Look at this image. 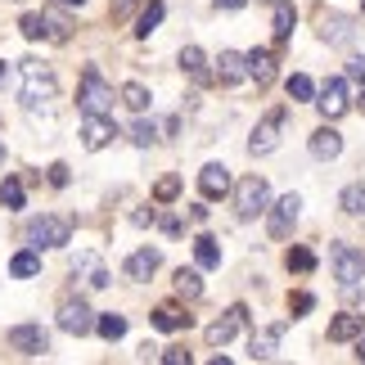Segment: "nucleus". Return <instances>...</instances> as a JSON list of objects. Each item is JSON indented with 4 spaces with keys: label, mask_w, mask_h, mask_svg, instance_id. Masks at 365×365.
<instances>
[{
    "label": "nucleus",
    "mask_w": 365,
    "mask_h": 365,
    "mask_svg": "<svg viewBox=\"0 0 365 365\" xmlns=\"http://www.w3.org/2000/svg\"><path fill=\"white\" fill-rule=\"evenodd\" d=\"M199 190H203V199H226L230 194V172L221 163H207L199 172Z\"/></svg>",
    "instance_id": "2eb2a0df"
},
{
    "label": "nucleus",
    "mask_w": 365,
    "mask_h": 365,
    "mask_svg": "<svg viewBox=\"0 0 365 365\" xmlns=\"http://www.w3.org/2000/svg\"><path fill=\"white\" fill-rule=\"evenodd\" d=\"M339 153H343V135L334 131V126H320V131H312V158L329 163V158H339Z\"/></svg>",
    "instance_id": "f3484780"
},
{
    "label": "nucleus",
    "mask_w": 365,
    "mask_h": 365,
    "mask_svg": "<svg viewBox=\"0 0 365 365\" xmlns=\"http://www.w3.org/2000/svg\"><path fill=\"white\" fill-rule=\"evenodd\" d=\"M244 77H248V54L221 50V59H217V81H221V86H240Z\"/></svg>",
    "instance_id": "4468645a"
},
{
    "label": "nucleus",
    "mask_w": 365,
    "mask_h": 365,
    "mask_svg": "<svg viewBox=\"0 0 365 365\" xmlns=\"http://www.w3.org/2000/svg\"><path fill=\"white\" fill-rule=\"evenodd\" d=\"M244 320H248V307H244V302H235V307H230V312L221 316V320H212V325H207V334H203V339L212 343V347H226V343L235 339V334H240V325H244Z\"/></svg>",
    "instance_id": "9d476101"
},
{
    "label": "nucleus",
    "mask_w": 365,
    "mask_h": 365,
    "mask_svg": "<svg viewBox=\"0 0 365 365\" xmlns=\"http://www.w3.org/2000/svg\"><path fill=\"white\" fill-rule=\"evenodd\" d=\"M235 212H240L244 221L266 217L271 212V185H266L262 176H244L240 185H235Z\"/></svg>",
    "instance_id": "f03ea898"
},
{
    "label": "nucleus",
    "mask_w": 365,
    "mask_h": 365,
    "mask_svg": "<svg viewBox=\"0 0 365 365\" xmlns=\"http://www.w3.org/2000/svg\"><path fill=\"white\" fill-rule=\"evenodd\" d=\"M356 361H365V334L356 339Z\"/></svg>",
    "instance_id": "de8ad7c7"
},
{
    "label": "nucleus",
    "mask_w": 365,
    "mask_h": 365,
    "mask_svg": "<svg viewBox=\"0 0 365 365\" xmlns=\"http://www.w3.org/2000/svg\"><path fill=\"white\" fill-rule=\"evenodd\" d=\"M77 104H81V113H113V86H108L95 68H86V73H81Z\"/></svg>",
    "instance_id": "7ed1b4c3"
},
{
    "label": "nucleus",
    "mask_w": 365,
    "mask_h": 365,
    "mask_svg": "<svg viewBox=\"0 0 365 365\" xmlns=\"http://www.w3.org/2000/svg\"><path fill=\"white\" fill-rule=\"evenodd\" d=\"M59 5H68V9H73V5H77V9H81V5H86V0H59Z\"/></svg>",
    "instance_id": "09e8293b"
},
{
    "label": "nucleus",
    "mask_w": 365,
    "mask_h": 365,
    "mask_svg": "<svg viewBox=\"0 0 365 365\" xmlns=\"http://www.w3.org/2000/svg\"><path fill=\"white\" fill-rule=\"evenodd\" d=\"M190 325V316L180 312L176 302H163V307H153V329H163V334H176V329H185Z\"/></svg>",
    "instance_id": "412c9836"
},
{
    "label": "nucleus",
    "mask_w": 365,
    "mask_h": 365,
    "mask_svg": "<svg viewBox=\"0 0 365 365\" xmlns=\"http://www.w3.org/2000/svg\"><path fill=\"white\" fill-rule=\"evenodd\" d=\"M95 329H100L108 343H118L122 334H126V316H113V312H104L100 320H95Z\"/></svg>",
    "instance_id": "473e14b6"
},
{
    "label": "nucleus",
    "mask_w": 365,
    "mask_h": 365,
    "mask_svg": "<svg viewBox=\"0 0 365 365\" xmlns=\"http://www.w3.org/2000/svg\"><path fill=\"white\" fill-rule=\"evenodd\" d=\"M284 266H289V271H298V275H312L316 271V252L312 248H289L284 252Z\"/></svg>",
    "instance_id": "cd10ccee"
},
{
    "label": "nucleus",
    "mask_w": 365,
    "mask_h": 365,
    "mask_svg": "<svg viewBox=\"0 0 365 365\" xmlns=\"http://www.w3.org/2000/svg\"><path fill=\"white\" fill-rule=\"evenodd\" d=\"M361 334H365V316L347 312V316H339L329 325V343H352V339H361Z\"/></svg>",
    "instance_id": "6ab92c4d"
},
{
    "label": "nucleus",
    "mask_w": 365,
    "mask_h": 365,
    "mask_svg": "<svg viewBox=\"0 0 365 365\" xmlns=\"http://www.w3.org/2000/svg\"><path fill=\"white\" fill-rule=\"evenodd\" d=\"M262 5H279V0H262Z\"/></svg>",
    "instance_id": "3c124183"
},
{
    "label": "nucleus",
    "mask_w": 365,
    "mask_h": 365,
    "mask_svg": "<svg viewBox=\"0 0 365 365\" xmlns=\"http://www.w3.org/2000/svg\"><path fill=\"white\" fill-rule=\"evenodd\" d=\"M248 0H217V9H244Z\"/></svg>",
    "instance_id": "49530a36"
},
{
    "label": "nucleus",
    "mask_w": 365,
    "mask_h": 365,
    "mask_svg": "<svg viewBox=\"0 0 365 365\" xmlns=\"http://www.w3.org/2000/svg\"><path fill=\"white\" fill-rule=\"evenodd\" d=\"M0 81H5V63H0Z\"/></svg>",
    "instance_id": "8fccbe9b"
},
{
    "label": "nucleus",
    "mask_w": 365,
    "mask_h": 365,
    "mask_svg": "<svg viewBox=\"0 0 365 365\" xmlns=\"http://www.w3.org/2000/svg\"><path fill=\"white\" fill-rule=\"evenodd\" d=\"M27 240L36 248H63L73 240V221L68 217H36L32 226H27Z\"/></svg>",
    "instance_id": "20e7f679"
},
{
    "label": "nucleus",
    "mask_w": 365,
    "mask_h": 365,
    "mask_svg": "<svg viewBox=\"0 0 365 365\" xmlns=\"http://www.w3.org/2000/svg\"><path fill=\"white\" fill-rule=\"evenodd\" d=\"M73 36V27H68V19L59 9H46V41H54V46H63V41Z\"/></svg>",
    "instance_id": "a878e982"
},
{
    "label": "nucleus",
    "mask_w": 365,
    "mask_h": 365,
    "mask_svg": "<svg viewBox=\"0 0 365 365\" xmlns=\"http://www.w3.org/2000/svg\"><path fill=\"white\" fill-rule=\"evenodd\" d=\"M59 329L73 334V339H86L95 329V312L81 298H68V302H59Z\"/></svg>",
    "instance_id": "423d86ee"
},
{
    "label": "nucleus",
    "mask_w": 365,
    "mask_h": 365,
    "mask_svg": "<svg viewBox=\"0 0 365 365\" xmlns=\"http://www.w3.org/2000/svg\"><path fill=\"white\" fill-rule=\"evenodd\" d=\"M289 307H293V316H307V312L316 307V298H312V293H293V298H289Z\"/></svg>",
    "instance_id": "58836bf2"
},
{
    "label": "nucleus",
    "mask_w": 365,
    "mask_h": 365,
    "mask_svg": "<svg viewBox=\"0 0 365 365\" xmlns=\"http://www.w3.org/2000/svg\"><path fill=\"white\" fill-rule=\"evenodd\" d=\"M158 226H163L167 235H180V221H176V217H163V221H158Z\"/></svg>",
    "instance_id": "c03bdc74"
},
{
    "label": "nucleus",
    "mask_w": 365,
    "mask_h": 365,
    "mask_svg": "<svg viewBox=\"0 0 365 365\" xmlns=\"http://www.w3.org/2000/svg\"><path fill=\"white\" fill-rule=\"evenodd\" d=\"M0 203L5 207H23V180H5V185H0Z\"/></svg>",
    "instance_id": "4c0bfd02"
},
{
    "label": "nucleus",
    "mask_w": 365,
    "mask_h": 365,
    "mask_svg": "<svg viewBox=\"0 0 365 365\" xmlns=\"http://www.w3.org/2000/svg\"><path fill=\"white\" fill-rule=\"evenodd\" d=\"M329 262H334V275L343 279V289H356L365 279V252H356L352 244H334Z\"/></svg>",
    "instance_id": "39448f33"
},
{
    "label": "nucleus",
    "mask_w": 365,
    "mask_h": 365,
    "mask_svg": "<svg viewBox=\"0 0 365 365\" xmlns=\"http://www.w3.org/2000/svg\"><path fill=\"white\" fill-rule=\"evenodd\" d=\"M248 77L257 81V86H271L275 81V54L271 50H252L248 54Z\"/></svg>",
    "instance_id": "aec40b11"
},
{
    "label": "nucleus",
    "mask_w": 365,
    "mask_h": 365,
    "mask_svg": "<svg viewBox=\"0 0 365 365\" xmlns=\"http://www.w3.org/2000/svg\"><path fill=\"white\" fill-rule=\"evenodd\" d=\"M158 23H163V0H149L145 14H140V23H135V36H149V32H158Z\"/></svg>",
    "instance_id": "7c9ffc66"
},
{
    "label": "nucleus",
    "mask_w": 365,
    "mask_h": 365,
    "mask_svg": "<svg viewBox=\"0 0 365 365\" xmlns=\"http://www.w3.org/2000/svg\"><path fill=\"white\" fill-rule=\"evenodd\" d=\"M361 108H365V91H361Z\"/></svg>",
    "instance_id": "864d4df0"
},
{
    "label": "nucleus",
    "mask_w": 365,
    "mask_h": 365,
    "mask_svg": "<svg viewBox=\"0 0 365 365\" xmlns=\"http://www.w3.org/2000/svg\"><path fill=\"white\" fill-rule=\"evenodd\" d=\"M347 77H352V81H365V59H361V54H352V59H347Z\"/></svg>",
    "instance_id": "a19ab883"
},
{
    "label": "nucleus",
    "mask_w": 365,
    "mask_h": 365,
    "mask_svg": "<svg viewBox=\"0 0 365 365\" xmlns=\"http://www.w3.org/2000/svg\"><path fill=\"white\" fill-rule=\"evenodd\" d=\"M180 194V176H163L158 185H153V203H172Z\"/></svg>",
    "instance_id": "c9c22d12"
},
{
    "label": "nucleus",
    "mask_w": 365,
    "mask_h": 365,
    "mask_svg": "<svg viewBox=\"0 0 365 365\" xmlns=\"http://www.w3.org/2000/svg\"><path fill=\"white\" fill-rule=\"evenodd\" d=\"M279 126H284V108H271V113L257 122L252 140H248V153H252V158H262V153H271L279 145Z\"/></svg>",
    "instance_id": "1a4fd4ad"
},
{
    "label": "nucleus",
    "mask_w": 365,
    "mask_h": 365,
    "mask_svg": "<svg viewBox=\"0 0 365 365\" xmlns=\"http://www.w3.org/2000/svg\"><path fill=\"white\" fill-rule=\"evenodd\" d=\"M118 95H122V104L131 108V113H145V108H149V91L140 86V81H126V86H122Z\"/></svg>",
    "instance_id": "bb28decb"
},
{
    "label": "nucleus",
    "mask_w": 365,
    "mask_h": 365,
    "mask_svg": "<svg viewBox=\"0 0 365 365\" xmlns=\"http://www.w3.org/2000/svg\"><path fill=\"white\" fill-rule=\"evenodd\" d=\"M203 63H207V59H203L199 46H185V50H180V73H185L190 81H199V86L207 81V68H203Z\"/></svg>",
    "instance_id": "4be33fe9"
},
{
    "label": "nucleus",
    "mask_w": 365,
    "mask_h": 365,
    "mask_svg": "<svg viewBox=\"0 0 365 365\" xmlns=\"http://www.w3.org/2000/svg\"><path fill=\"white\" fill-rule=\"evenodd\" d=\"M279 339H284V325L257 329V334H252V343H248V356H252V361H271L275 347H279Z\"/></svg>",
    "instance_id": "a211bd4d"
},
{
    "label": "nucleus",
    "mask_w": 365,
    "mask_h": 365,
    "mask_svg": "<svg viewBox=\"0 0 365 365\" xmlns=\"http://www.w3.org/2000/svg\"><path fill=\"white\" fill-rule=\"evenodd\" d=\"M50 185H54V190L68 185V163H54V167H50Z\"/></svg>",
    "instance_id": "ea45409f"
},
{
    "label": "nucleus",
    "mask_w": 365,
    "mask_h": 365,
    "mask_svg": "<svg viewBox=\"0 0 365 365\" xmlns=\"http://www.w3.org/2000/svg\"><path fill=\"white\" fill-rule=\"evenodd\" d=\"M131 140H135V145H140V149H149V145H153V140H158V126H153V122H145V118H140V122L131 126Z\"/></svg>",
    "instance_id": "e433bc0d"
},
{
    "label": "nucleus",
    "mask_w": 365,
    "mask_h": 365,
    "mask_svg": "<svg viewBox=\"0 0 365 365\" xmlns=\"http://www.w3.org/2000/svg\"><path fill=\"white\" fill-rule=\"evenodd\" d=\"M19 73H23V86H19L23 104H46V100H54V95H59V81H54V73H50L46 63L23 59V63H19Z\"/></svg>",
    "instance_id": "f257e3e1"
},
{
    "label": "nucleus",
    "mask_w": 365,
    "mask_h": 365,
    "mask_svg": "<svg viewBox=\"0 0 365 365\" xmlns=\"http://www.w3.org/2000/svg\"><path fill=\"white\" fill-rule=\"evenodd\" d=\"M118 140V126H113V118L108 113H86V122H81V145H86L91 153H100V149H108Z\"/></svg>",
    "instance_id": "0eeeda50"
},
{
    "label": "nucleus",
    "mask_w": 365,
    "mask_h": 365,
    "mask_svg": "<svg viewBox=\"0 0 365 365\" xmlns=\"http://www.w3.org/2000/svg\"><path fill=\"white\" fill-rule=\"evenodd\" d=\"M339 207H343L347 217H365V185H347L339 194Z\"/></svg>",
    "instance_id": "c85d7f7f"
},
{
    "label": "nucleus",
    "mask_w": 365,
    "mask_h": 365,
    "mask_svg": "<svg viewBox=\"0 0 365 365\" xmlns=\"http://www.w3.org/2000/svg\"><path fill=\"white\" fill-rule=\"evenodd\" d=\"M289 32H293V5L279 0V5H275V46H284Z\"/></svg>",
    "instance_id": "2f4dec72"
},
{
    "label": "nucleus",
    "mask_w": 365,
    "mask_h": 365,
    "mask_svg": "<svg viewBox=\"0 0 365 365\" xmlns=\"http://www.w3.org/2000/svg\"><path fill=\"white\" fill-rule=\"evenodd\" d=\"M131 221H135V226H153L158 217H153V207H140V212H131Z\"/></svg>",
    "instance_id": "37998d69"
},
{
    "label": "nucleus",
    "mask_w": 365,
    "mask_h": 365,
    "mask_svg": "<svg viewBox=\"0 0 365 365\" xmlns=\"http://www.w3.org/2000/svg\"><path fill=\"white\" fill-rule=\"evenodd\" d=\"M73 271H77V275H86V284H91V289H104V284H108V275H104V266H100V257H95V252H81Z\"/></svg>",
    "instance_id": "5701e85b"
},
{
    "label": "nucleus",
    "mask_w": 365,
    "mask_h": 365,
    "mask_svg": "<svg viewBox=\"0 0 365 365\" xmlns=\"http://www.w3.org/2000/svg\"><path fill=\"white\" fill-rule=\"evenodd\" d=\"M19 27H23L27 41H41V36H46V14H23Z\"/></svg>",
    "instance_id": "72a5a7b5"
},
{
    "label": "nucleus",
    "mask_w": 365,
    "mask_h": 365,
    "mask_svg": "<svg viewBox=\"0 0 365 365\" xmlns=\"http://www.w3.org/2000/svg\"><path fill=\"white\" fill-rule=\"evenodd\" d=\"M316 108H320V113H325L329 122L347 113V86H343L339 77H329L325 86H320V100H316Z\"/></svg>",
    "instance_id": "ddd939ff"
},
{
    "label": "nucleus",
    "mask_w": 365,
    "mask_h": 365,
    "mask_svg": "<svg viewBox=\"0 0 365 365\" xmlns=\"http://www.w3.org/2000/svg\"><path fill=\"white\" fill-rule=\"evenodd\" d=\"M298 212H302V199H298V194H284V199L271 207V221H266V226H271V240H289Z\"/></svg>",
    "instance_id": "f8f14e48"
},
{
    "label": "nucleus",
    "mask_w": 365,
    "mask_h": 365,
    "mask_svg": "<svg viewBox=\"0 0 365 365\" xmlns=\"http://www.w3.org/2000/svg\"><path fill=\"white\" fill-rule=\"evenodd\" d=\"M361 5H365V0H361Z\"/></svg>",
    "instance_id": "5fc2aeb1"
},
{
    "label": "nucleus",
    "mask_w": 365,
    "mask_h": 365,
    "mask_svg": "<svg viewBox=\"0 0 365 365\" xmlns=\"http://www.w3.org/2000/svg\"><path fill=\"white\" fill-rule=\"evenodd\" d=\"M9 347H14L19 356H41V352L50 347V334L41 329V325H14V329H9Z\"/></svg>",
    "instance_id": "9b49d317"
},
{
    "label": "nucleus",
    "mask_w": 365,
    "mask_h": 365,
    "mask_svg": "<svg viewBox=\"0 0 365 365\" xmlns=\"http://www.w3.org/2000/svg\"><path fill=\"white\" fill-rule=\"evenodd\" d=\"M36 271H41V257H36L32 248H27V252H19V257L9 262V275H14V279H32Z\"/></svg>",
    "instance_id": "c756f323"
},
{
    "label": "nucleus",
    "mask_w": 365,
    "mask_h": 365,
    "mask_svg": "<svg viewBox=\"0 0 365 365\" xmlns=\"http://www.w3.org/2000/svg\"><path fill=\"white\" fill-rule=\"evenodd\" d=\"M167 365H190V352H180V347H172V352H163Z\"/></svg>",
    "instance_id": "79ce46f5"
},
{
    "label": "nucleus",
    "mask_w": 365,
    "mask_h": 365,
    "mask_svg": "<svg viewBox=\"0 0 365 365\" xmlns=\"http://www.w3.org/2000/svg\"><path fill=\"white\" fill-rule=\"evenodd\" d=\"M158 248H140V252H131V257H126V279H135V284H145V279L158 271Z\"/></svg>",
    "instance_id": "dca6fc26"
},
{
    "label": "nucleus",
    "mask_w": 365,
    "mask_h": 365,
    "mask_svg": "<svg viewBox=\"0 0 365 365\" xmlns=\"http://www.w3.org/2000/svg\"><path fill=\"white\" fill-rule=\"evenodd\" d=\"M0 163H5V145H0Z\"/></svg>",
    "instance_id": "603ef678"
},
{
    "label": "nucleus",
    "mask_w": 365,
    "mask_h": 365,
    "mask_svg": "<svg viewBox=\"0 0 365 365\" xmlns=\"http://www.w3.org/2000/svg\"><path fill=\"white\" fill-rule=\"evenodd\" d=\"M194 262H199L203 271H212V266H221V248H217V240H212V235H199V240H194Z\"/></svg>",
    "instance_id": "b1692460"
},
{
    "label": "nucleus",
    "mask_w": 365,
    "mask_h": 365,
    "mask_svg": "<svg viewBox=\"0 0 365 365\" xmlns=\"http://www.w3.org/2000/svg\"><path fill=\"white\" fill-rule=\"evenodd\" d=\"M176 293L185 302H199L203 298V279H199V271H185V266H180L176 271Z\"/></svg>",
    "instance_id": "393cba45"
},
{
    "label": "nucleus",
    "mask_w": 365,
    "mask_h": 365,
    "mask_svg": "<svg viewBox=\"0 0 365 365\" xmlns=\"http://www.w3.org/2000/svg\"><path fill=\"white\" fill-rule=\"evenodd\" d=\"M131 5H135V0H113V19H122V14L131 9Z\"/></svg>",
    "instance_id": "a18cd8bd"
},
{
    "label": "nucleus",
    "mask_w": 365,
    "mask_h": 365,
    "mask_svg": "<svg viewBox=\"0 0 365 365\" xmlns=\"http://www.w3.org/2000/svg\"><path fill=\"white\" fill-rule=\"evenodd\" d=\"M356 19H347V14H320V41H329V46H339V50H347V46H356Z\"/></svg>",
    "instance_id": "6e6552de"
},
{
    "label": "nucleus",
    "mask_w": 365,
    "mask_h": 365,
    "mask_svg": "<svg viewBox=\"0 0 365 365\" xmlns=\"http://www.w3.org/2000/svg\"><path fill=\"white\" fill-rule=\"evenodd\" d=\"M312 95H316V86H312V77H302V73H293L289 77V100H312Z\"/></svg>",
    "instance_id": "f704fd0d"
}]
</instances>
